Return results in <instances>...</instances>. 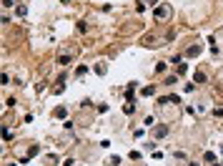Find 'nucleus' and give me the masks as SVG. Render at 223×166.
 Returning <instances> with one entry per match:
<instances>
[{
    "mask_svg": "<svg viewBox=\"0 0 223 166\" xmlns=\"http://www.w3.org/2000/svg\"><path fill=\"white\" fill-rule=\"evenodd\" d=\"M165 83H168V86H173V83H178V76H168V78H165Z\"/></svg>",
    "mask_w": 223,
    "mask_h": 166,
    "instance_id": "nucleus-13",
    "label": "nucleus"
},
{
    "mask_svg": "<svg viewBox=\"0 0 223 166\" xmlns=\"http://www.w3.org/2000/svg\"><path fill=\"white\" fill-rule=\"evenodd\" d=\"M123 111H125V113H128V116H131V113H133V111H136V108H133L131 103H125V106H123Z\"/></svg>",
    "mask_w": 223,
    "mask_h": 166,
    "instance_id": "nucleus-15",
    "label": "nucleus"
},
{
    "mask_svg": "<svg viewBox=\"0 0 223 166\" xmlns=\"http://www.w3.org/2000/svg\"><path fill=\"white\" fill-rule=\"evenodd\" d=\"M185 70H188V66H185V63H178V76H183Z\"/></svg>",
    "mask_w": 223,
    "mask_h": 166,
    "instance_id": "nucleus-11",
    "label": "nucleus"
},
{
    "mask_svg": "<svg viewBox=\"0 0 223 166\" xmlns=\"http://www.w3.org/2000/svg\"><path fill=\"white\" fill-rule=\"evenodd\" d=\"M13 3H15V0H3V5H5V8H10Z\"/></svg>",
    "mask_w": 223,
    "mask_h": 166,
    "instance_id": "nucleus-17",
    "label": "nucleus"
},
{
    "mask_svg": "<svg viewBox=\"0 0 223 166\" xmlns=\"http://www.w3.org/2000/svg\"><path fill=\"white\" fill-rule=\"evenodd\" d=\"M75 73H78V76H85V73H88V68H85V66H78V70H75Z\"/></svg>",
    "mask_w": 223,
    "mask_h": 166,
    "instance_id": "nucleus-16",
    "label": "nucleus"
},
{
    "mask_svg": "<svg viewBox=\"0 0 223 166\" xmlns=\"http://www.w3.org/2000/svg\"><path fill=\"white\" fill-rule=\"evenodd\" d=\"M133 93H136V83H131V86H128V91H125V98H128V103L133 101Z\"/></svg>",
    "mask_w": 223,
    "mask_h": 166,
    "instance_id": "nucleus-5",
    "label": "nucleus"
},
{
    "mask_svg": "<svg viewBox=\"0 0 223 166\" xmlns=\"http://www.w3.org/2000/svg\"><path fill=\"white\" fill-rule=\"evenodd\" d=\"M168 131H171V126H168V123H160V126H156V128H153V138H163Z\"/></svg>",
    "mask_w": 223,
    "mask_h": 166,
    "instance_id": "nucleus-2",
    "label": "nucleus"
},
{
    "mask_svg": "<svg viewBox=\"0 0 223 166\" xmlns=\"http://www.w3.org/2000/svg\"><path fill=\"white\" fill-rule=\"evenodd\" d=\"M158 0H138V5H156Z\"/></svg>",
    "mask_w": 223,
    "mask_h": 166,
    "instance_id": "nucleus-12",
    "label": "nucleus"
},
{
    "mask_svg": "<svg viewBox=\"0 0 223 166\" xmlns=\"http://www.w3.org/2000/svg\"><path fill=\"white\" fill-rule=\"evenodd\" d=\"M198 83H206V73H203V70H196V76H193Z\"/></svg>",
    "mask_w": 223,
    "mask_h": 166,
    "instance_id": "nucleus-8",
    "label": "nucleus"
},
{
    "mask_svg": "<svg viewBox=\"0 0 223 166\" xmlns=\"http://www.w3.org/2000/svg\"><path fill=\"white\" fill-rule=\"evenodd\" d=\"M203 159H206V161H213V164H216V156H213V151H206V156H203Z\"/></svg>",
    "mask_w": 223,
    "mask_h": 166,
    "instance_id": "nucleus-14",
    "label": "nucleus"
},
{
    "mask_svg": "<svg viewBox=\"0 0 223 166\" xmlns=\"http://www.w3.org/2000/svg\"><path fill=\"white\" fill-rule=\"evenodd\" d=\"M105 70H108L105 63H98V66H95V73H98V76H105Z\"/></svg>",
    "mask_w": 223,
    "mask_h": 166,
    "instance_id": "nucleus-7",
    "label": "nucleus"
},
{
    "mask_svg": "<svg viewBox=\"0 0 223 166\" xmlns=\"http://www.w3.org/2000/svg\"><path fill=\"white\" fill-rule=\"evenodd\" d=\"M168 15H171V5H158L153 10V18H158V20H165Z\"/></svg>",
    "mask_w": 223,
    "mask_h": 166,
    "instance_id": "nucleus-1",
    "label": "nucleus"
},
{
    "mask_svg": "<svg viewBox=\"0 0 223 166\" xmlns=\"http://www.w3.org/2000/svg\"><path fill=\"white\" fill-rule=\"evenodd\" d=\"M185 55H191V58H196V55H201V45H191L188 50H185Z\"/></svg>",
    "mask_w": 223,
    "mask_h": 166,
    "instance_id": "nucleus-4",
    "label": "nucleus"
},
{
    "mask_svg": "<svg viewBox=\"0 0 223 166\" xmlns=\"http://www.w3.org/2000/svg\"><path fill=\"white\" fill-rule=\"evenodd\" d=\"M140 93H143V96H153V93H156V88H153V86H145Z\"/></svg>",
    "mask_w": 223,
    "mask_h": 166,
    "instance_id": "nucleus-9",
    "label": "nucleus"
},
{
    "mask_svg": "<svg viewBox=\"0 0 223 166\" xmlns=\"http://www.w3.org/2000/svg\"><path fill=\"white\" fill-rule=\"evenodd\" d=\"M55 116H58V118H65V116H68V108L58 106V108H55Z\"/></svg>",
    "mask_w": 223,
    "mask_h": 166,
    "instance_id": "nucleus-6",
    "label": "nucleus"
},
{
    "mask_svg": "<svg viewBox=\"0 0 223 166\" xmlns=\"http://www.w3.org/2000/svg\"><path fill=\"white\" fill-rule=\"evenodd\" d=\"M70 61H73V58H70L68 53H60V55H58V63H60V66H70Z\"/></svg>",
    "mask_w": 223,
    "mask_h": 166,
    "instance_id": "nucleus-3",
    "label": "nucleus"
},
{
    "mask_svg": "<svg viewBox=\"0 0 223 166\" xmlns=\"http://www.w3.org/2000/svg\"><path fill=\"white\" fill-rule=\"evenodd\" d=\"M15 13H18V15H20V18H23V15L28 13V8H25V5H18V10H15Z\"/></svg>",
    "mask_w": 223,
    "mask_h": 166,
    "instance_id": "nucleus-10",
    "label": "nucleus"
}]
</instances>
